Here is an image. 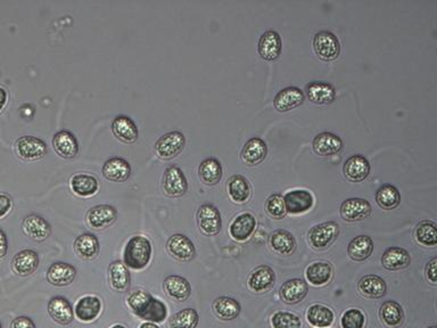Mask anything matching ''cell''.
Masks as SVG:
<instances>
[{
  "label": "cell",
  "instance_id": "6da1fadb",
  "mask_svg": "<svg viewBox=\"0 0 437 328\" xmlns=\"http://www.w3.org/2000/svg\"><path fill=\"white\" fill-rule=\"evenodd\" d=\"M127 305L137 317L149 323H162L168 316V309L163 302L155 299L148 292H132L127 299Z\"/></svg>",
  "mask_w": 437,
  "mask_h": 328
},
{
  "label": "cell",
  "instance_id": "7a4b0ae2",
  "mask_svg": "<svg viewBox=\"0 0 437 328\" xmlns=\"http://www.w3.org/2000/svg\"><path fill=\"white\" fill-rule=\"evenodd\" d=\"M151 240L142 235H136L128 240L123 252V262L134 270H142L151 261Z\"/></svg>",
  "mask_w": 437,
  "mask_h": 328
},
{
  "label": "cell",
  "instance_id": "3957f363",
  "mask_svg": "<svg viewBox=\"0 0 437 328\" xmlns=\"http://www.w3.org/2000/svg\"><path fill=\"white\" fill-rule=\"evenodd\" d=\"M185 144V135L182 131H168L162 135L155 142V153L160 159L171 160L182 152Z\"/></svg>",
  "mask_w": 437,
  "mask_h": 328
},
{
  "label": "cell",
  "instance_id": "277c9868",
  "mask_svg": "<svg viewBox=\"0 0 437 328\" xmlns=\"http://www.w3.org/2000/svg\"><path fill=\"white\" fill-rule=\"evenodd\" d=\"M313 48L316 54L325 62L335 61L340 56V40L330 31L316 32L313 38Z\"/></svg>",
  "mask_w": 437,
  "mask_h": 328
},
{
  "label": "cell",
  "instance_id": "5b68a950",
  "mask_svg": "<svg viewBox=\"0 0 437 328\" xmlns=\"http://www.w3.org/2000/svg\"><path fill=\"white\" fill-rule=\"evenodd\" d=\"M340 235V226L335 221L319 223L309 231V240L316 250H325L336 240Z\"/></svg>",
  "mask_w": 437,
  "mask_h": 328
},
{
  "label": "cell",
  "instance_id": "8992f818",
  "mask_svg": "<svg viewBox=\"0 0 437 328\" xmlns=\"http://www.w3.org/2000/svg\"><path fill=\"white\" fill-rule=\"evenodd\" d=\"M163 190L170 197H180L188 190V181L185 173L178 166H170L163 176Z\"/></svg>",
  "mask_w": 437,
  "mask_h": 328
},
{
  "label": "cell",
  "instance_id": "52a82bcc",
  "mask_svg": "<svg viewBox=\"0 0 437 328\" xmlns=\"http://www.w3.org/2000/svg\"><path fill=\"white\" fill-rule=\"evenodd\" d=\"M17 155L25 161L40 160L47 153V144L34 136H23L16 142Z\"/></svg>",
  "mask_w": 437,
  "mask_h": 328
},
{
  "label": "cell",
  "instance_id": "ba28073f",
  "mask_svg": "<svg viewBox=\"0 0 437 328\" xmlns=\"http://www.w3.org/2000/svg\"><path fill=\"white\" fill-rule=\"evenodd\" d=\"M118 219V211L110 204H99L89 209L87 223L95 230L106 229Z\"/></svg>",
  "mask_w": 437,
  "mask_h": 328
},
{
  "label": "cell",
  "instance_id": "9c48e42d",
  "mask_svg": "<svg viewBox=\"0 0 437 328\" xmlns=\"http://www.w3.org/2000/svg\"><path fill=\"white\" fill-rule=\"evenodd\" d=\"M166 250L175 260L190 261L195 257L196 249L192 240L182 234H173L166 242Z\"/></svg>",
  "mask_w": 437,
  "mask_h": 328
},
{
  "label": "cell",
  "instance_id": "30bf717a",
  "mask_svg": "<svg viewBox=\"0 0 437 328\" xmlns=\"http://www.w3.org/2000/svg\"><path fill=\"white\" fill-rule=\"evenodd\" d=\"M197 221L201 230L208 236L218 235L221 230V214L212 204H203L199 207L197 211Z\"/></svg>",
  "mask_w": 437,
  "mask_h": 328
},
{
  "label": "cell",
  "instance_id": "8fae6325",
  "mask_svg": "<svg viewBox=\"0 0 437 328\" xmlns=\"http://www.w3.org/2000/svg\"><path fill=\"white\" fill-rule=\"evenodd\" d=\"M371 204L364 199L352 197L340 204V217L349 223H355L366 219L371 214Z\"/></svg>",
  "mask_w": 437,
  "mask_h": 328
},
{
  "label": "cell",
  "instance_id": "7c38bea8",
  "mask_svg": "<svg viewBox=\"0 0 437 328\" xmlns=\"http://www.w3.org/2000/svg\"><path fill=\"white\" fill-rule=\"evenodd\" d=\"M282 49H283V42L277 31H266L260 38L258 51L264 61H277L282 55Z\"/></svg>",
  "mask_w": 437,
  "mask_h": 328
},
{
  "label": "cell",
  "instance_id": "4fadbf2b",
  "mask_svg": "<svg viewBox=\"0 0 437 328\" xmlns=\"http://www.w3.org/2000/svg\"><path fill=\"white\" fill-rule=\"evenodd\" d=\"M276 281V274L269 266H259L249 274L247 285L251 291L255 293H264L273 288Z\"/></svg>",
  "mask_w": 437,
  "mask_h": 328
},
{
  "label": "cell",
  "instance_id": "5bb4252c",
  "mask_svg": "<svg viewBox=\"0 0 437 328\" xmlns=\"http://www.w3.org/2000/svg\"><path fill=\"white\" fill-rule=\"evenodd\" d=\"M22 230L27 237H30L31 240L42 242L51 236V226L45 218L32 214L24 218Z\"/></svg>",
  "mask_w": 437,
  "mask_h": 328
},
{
  "label": "cell",
  "instance_id": "9a60e30c",
  "mask_svg": "<svg viewBox=\"0 0 437 328\" xmlns=\"http://www.w3.org/2000/svg\"><path fill=\"white\" fill-rule=\"evenodd\" d=\"M101 312V299L96 295H84L74 307V316L80 322L90 323L98 318Z\"/></svg>",
  "mask_w": 437,
  "mask_h": 328
},
{
  "label": "cell",
  "instance_id": "2e32d148",
  "mask_svg": "<svg viewBox=\"0 0 437 328\" xmlns=\"http://www.w3.org/2000/svg\"><path fill=\"white\" fill-rule=\"evenodd\" d=\"M47 310L51 318L60 325H68L73 322V307L64 297L51 298L48 302Z\"/></svg>",
  "mask_w": 437,
  "mask_h": 328
},
{
  "label": "cell",
  "instance_id": "e0dca14e",
  "mask_svg": "<svg viewBox=\"0 0 437 328\" xmlns=\"http://www.w3.org/2000/svg\"><path fill=\"white\" fill-rule=\"evenodd\" d=\"M305 101L304 92L297 87H287L280 90L273 99V105L280 113L292 111L302 105Z\"/></svg>",
  "mask_w": 437,
  "mask_h": 328
},
{
  "label": "cell",
  "instance_id": "ac0fdd59",
  "mask_svg": "<svg viewBox=\"0 0 437 328\" xmlns=\"http://www.w3.org/2000/svg\"><path fill=\"white\" fill-rule=\"evenodd\" d=\"M39 267V255L34 250H22L15 254L12 260V269L15 274L27 277Z\"/></svg>",
  "mask_w": 437,
  "mask_h": 328
},
{
  "label": "cell",
  "instance_id": "d6986e66",
  "mask_svg": "<svg viewBox=\"0 0 437 328\" xmlns=\"http://www.w3.org/2000/svg\"><path fill=\"white\" fill-rule=\"evenodd\" d=\"M343 173L351 183L364 181L370 173V163L362 155H352L345 161Z\"/></svg>",
  "mask_w": 437,
  "mask_h": 328
},
{
  "label": "cell",
  "instance_id": "ffe728a7",
  "mask_svg": "<svg viewBox=\"0 0 437 328\" xmlns=\"http://www.w3.org/2000/svg\"><path fill=\"white\" fill-rule=\"evenodd\" d=\"M101 173H103V176L110 181L123 183L130 177L132 166L127 160L114 156L104 163Z\"/></svg>",
  "mask_w": 437,
  "mask_h": 328
},
{
  "label": "cell",
  "instance_id": "44dd1931",
  "mask_svg": "<svg viewBox=\"0 0 437 328\" xmlns=\"http://www.w3.org/2000/svg\"><path fill=\"white\" fill-rule=\"evenodd\" d=\"M287 214H301L309 211L313 207L312 194L304 190L288 192L284 197Z\"/></svg>",
  "mask_w": 437,
  "mask_h": 328
},
{
  "label": "cell",
  "instance_id": "7402d4cb",
  "mask_svg": "<svg viewBox=\"0 0 437 328\" xmlns=\"http://www.w3.org/2000/svg\"><path fill=\"white\" fill-rule=\"evenodd\" d=\"M266 153H268V147H266V142L259 137H253L249 142H246L242 147L240 157L242 162L246 163L247 166H254L264 161Z\"/></svg>",
  "mask_w": 437,
  "mask_h": 328
},
{
  "label": "cell",
  "instance_id": "603a6c76",
  "mask_svg": "<svg viewBox=\"0 0 437 328\" xmlns=\"http://www.w3.org/2000/svg\"><path fill=\"white\" fill-rule=\"evenodd\" d=\"M77 276V269L66 262H55L48 268L47 279L51 285L63 288L73 283Z\"/></svg>",
  "mask_w": 437,
  "mask_h": 328
},
{
  "label": "cell",
  "instance_id": "cb8c5ba5",
  "mask_svg": "<svg viewBox=\"0 0 437 328\" xmlns=\"http://www.w3.org/2000/svg\"><path fill=\"white\" fill-rule=\"evenodd\" d=\"M312 147L318 155H334L343 149V140L332 132H321L313 139Z\"/></svg>",
  "mask_w": 437,
  "mask_h": 328
},
{
  "label": "cell",
  "instance_id": "d4e9b609",
  "mask_svg": "<svg viewBox=\"0 0 437 328\" xmlns=\"http://www.w3.org/2000/svg\"><path fill=\"white\" fill-rule=\"evenodd\" d=\"M108 277L112 290L118 293L128 291L132 284L130 273L125 262L121 260L113 261L108 267Z\"/></svg>",
  "mask_w": 437,
  "mask_h": 328
},
{
  "label": "cell",
  "instance_id": "484cf974",
  "mask_svg": "<svg viewBox=\"0 0 437 328\" xmlns=\"http://www.w3.org/2000/svg\"><path fill=\"white\" fill-rule=\"evenodd\" d=\"M309 292V286L299 278H292L285 281L279 290V295L287 305H296L305 298Z\"/></svg>",
  "mask_w": 437,
  "mask_h": 328
},
{
  "label": "cell",
  "instance_id": "4316f807",
  "mask_svg": "<svg viewBox=\"0 0 437 328\" xmlns=\"http://www.w3.org/2000/svg\"><path fill=\"white\" fill-rule=\"evenodd\" d=\"M163 288L170 298L178 302L188 300L192 294V286L189 281L179 275H171L165 278Z\"/></svg>",
  "mask_w": 437,
  "mask_h": 328
},
{
  "label": "cell",
  "instance_id": "83f0119b",
  "mask_svg": "<svg viewBox=\"0 0 437 328\" xmlns=\"http://www.w3.org/2000/svg\"><path fill=\"white\" fill-rule=\"evenodd\" d=\"M53 147L55 152L64 159H72L79 152L77 138L68 130H60L55 134L53 137Z\"/></svg>",
  "mask_w": 437,
  "mask_h": 328
},
{
  "label": "cell",
  "instance_id": "f1b7e54d",
  "mask_svg": "<svg viewBox=\"0 0 437 328\" xmlns=\"http://www.w3.org/2000/svg\"><path fill=\"white\" fill-rule=\"evenodd\" d=\"M256 227V219L253 214H239L235 219L232 220L229 233L234 240L244 242L249 240L252 236Z\"/></svg>",
  "mask_w": 437,
  "mask_h": 328
},
{
  "label": "cell",
  "instance_id": "f546056e",
  "mask_svg": "<svg viewBox=\"0 0 437 328\" xmlns=\"http://www.w3.org/2000/svg\"><path fill=\"white\" fill-rule=\"evenodd\" d=\"M111 129L115 137L122 142H134L138 138V128L135 121L127 115L115 116L112 121Z\"/></svg>",
  "mask_w": 437,
  "mask_h": 328
},
{
  "label": "cell",
  "instance_id": "4dcf8cb0",
  "mask_svg": "<svg viewBox=\"0 0 437 328\" xmlns=\"http://www.w3.org/2000/svg\"><path fill=\"white\" fill-rule=\"evenodd\" d=\"M228 194L235 203L244 204L252 197V187L249 179L242 175H234L228 181Z\"/></svg>",
  "mask_w": 437,
  "mask_h": 328
},
{
  "label": "cell",
  "instance_id": "1f68e13d",
  "mask_svg": "<svg viewBox=\"0 0 437 328\" xmlns=\"http://www.w3.org/2000/svg\"><path fill=\"white\" fill-rule=\"evenodd\" d=\"M411 264V257L403 247H392L384 252L382 264L387 270H400Z\"/></svg>",
  "mask_w": 437,
  "mask_h": 328
},
{
  "label": "cell",
  "instance_id": "d6a6232c",
  "mask_svg": "<svg viewBox=\"0 0 437 328\" xmlns=\"http://www.w3.org/2000/svg\"><path fill=\"white\" fill-rule=\"evenodd\" d=\"M74 251L84 260H92L99 253V240L94 234L84 233L74 240Z\"/></svg>",
  "mask_w": 437,
  "mask_h": 328
},
{
  "label": "cell",
  "instance_id": "836d02e7",
  "mask_svg": "<svg viewBox=\"0 0 437 328\" xmlns=\"http://www.w3.org/2000/svg\"><path fill=\"white\" fill-rule=\"evenodd\" d=\"M358 290L366 298L379 299L386 294V281L377 275H366L361 278Z\"/></svg>",
  "mask_w": 437,
  "mask_h": 328
},
{
  "label": "cell",
  "instance_id": "e575fe53",
  "mask_svg": "<svg viewBox=\"0 0 437 328\" xmlns=\"http://www.w3.org/2000/svg\"><path fill=\"white\" fill-rule=\"evenodd\" d=\"M306 92H308L310 101L314 104H318V105L330 104L336 97V90L333 86L327 84V82H311L306 87Z\"/></svg>",
  "mask_w": 437,
  "mask_h": 328
},
{
  "label": "cell",
  "instance_id": "d590c367",
  "mask_svg": "<svg viewBox=\"0 0 437 328\" xmlns=\"http://www.w3.org/2000/svg\"><path fill=\"white\" fill-rule=\"evenodd\" d=\"M270 247L280 255H290L296 250L295 237L288 230H275L269 238Z\"/></svg>",
  "mask_w": 437,
  "mask_h": 328
},
{
  "label": "cell",
  "instance_id": "8d00e7d4",
  "mask_svg": "<svg viewBox=\"0 0 437 328\" xmlns=\"http://www.w3.org/2000/svg\"><path fill=\"white\" fill-rule=\"evenodd\" d=\"M72 190L77 197H90L97 193L99 183L96 177L88 173H77L70 180Z\"/></svg>",
  "mask_w": 437,
  "mask_h": 328
},
{
  "label": "cell",
  "instance_id": "74e56055",
  "mask_svg": "<svg viewBox=\"0 0 437 328\" xmlns=\"http://www.w3.org/2000/svg\"><path fill=\"white\" fill-rule=\"evenodd\" d=\"M221 163L216 157H209L203 161L199 166V177L203 184L208 186H214L222 178Z\"/></svg>",
  "mask_w": 437,
  "mask_h": 328
},
{
  "label": "cell",
  "instance_id": "f35d334b",
  "mask_svg": "<svg viewBox=\"0 0 437 328\" xmlns=\"http://www.w3.org/2000/svg\"><path fill=\"white\" fill-rule=\"evenodd\" d=\"M212 309L214 315L222 320H234L238 317L242 310L239 302L228 297L216 299L213 302Z\"/></svg>",
  "mask_w": 437,
  "mask_h": 328
},
{
  "label": "cell",
  "instance_id": "ab89813d",
  "mask_svg": "<svg viewBox=\"0 0 437 328\" xmlns=\"http://www.w3.org/2000/svg\"><path fill=\"white\" fill-rule=\"evenodd\" d=\"M379 316L387 327H400L404 322L403 308L395 301L384 302L380 307Z\"/></svg>",
  "mask_w": 437,
  "mask_h": 328
},
{
  "label": "cell",
  "instance_id": "60d3db41",
  "mask_svg": "<svg viewBox=\"0 0 437 328\" xmlns=\"http://www.w3.org/2000/svg\"><path fill=\"white\" fill-rule=\"evenodd\" d=\"M373 242L369 236L360 235L351 240L347 247L349 257L354 261H364L373 254Z\"/></svg>",
  "mask_w": 437,
  "mask_h": 328
},
{
  "label": "cell",
  "instance_id": "b9f144b4",
  "mask_svg": "<svg viewBox=\"0 0 437 328\" xmlns=\"http://www.w3.org/2000/svg\"><path fill=\"white\" fill-rule=\"evenodd\" d=\"M306 278L314 286H323L333 277V268L328 262H314L306 268Z\"/></svg>",
  "mask_w": 437,
  "mask_h": 328
},
{
  "label": "cell",
  "instance_id": "7bdbcfd3",
  "mask_svg": "<svg viewBox=\"0 0 437 328\" xmlns=\"http://www.w3.org/2000/svg\"><path fill=\"white\" fill-rule=\"evenodd\" d=\"M376 202L383 210H393L401 203V194L397 187L385 184L377 190Z\"/></svg>",
  "mask_w": 437,
  "mask_h": 328
},
{
  "label": "cell",
  "instance_id": "ee69618b",
  "mask_svg": "<svg viewBox=\"0 0 437 328\" xmlns=\"http://www.w3.org/2000/svg\"><path fill=\"white\" fill-rule=\"evenodd\" d=\"M414 238L423 247H436L437 226L434 221L424 220L416 226Z\"/></svg>",
  "mask_w": 437,
  "mask_h": 328
},
{
  "label": "cell",
  "instance_id": "f6af8a7d",
  "mask_svg": "<svg viewBox=\"0 0 437 328\" xmlns=\"http://www.w3.org/2000/svg\"><path fill=\"white\" fill-rule=\"evenodd\" d=\"M306 318L311 325L318 328L329 327L334 322V314L325 305H313L306 314Z\"/></svg>",
  "mask_w": 437,
  "mask_h": 328
},
{
  "label": "cell",
  "instance_id": "bcb514c9",
  "mask_svg": "<svg viewBox=\"0 0 437 328\" xmlns=\"http://www.w3.org/2000/svg\"><path fill=\"white\" fill-rule=\"evenodd\" d=\"M199 323V312L195 309L186 308L172 316L168 326L170 328H196Z\"/></svg>",
  "mask_w": 437,
  "mask_h": 328
},
{
  "label": "cell",
  "instance_id": "7dc6e473",
  "mask_svg": "<svg viewBox=\"0 0 437 328\" xmlns=\"http://www.w3.org/2000/svg\"><path fill=\"white\" fill-rule=\"evenodd\" d=\"M266 210L273 219H283L286 217L287 211L285 201L282 194H273L266 202Z\"/></svg>",
  "mask_w": 437,
  "mask_h": 328
},
{
  "label": "cell",
  "instance_id": "c3c4849f",
  "mask_svg": "<svg viewBox=\"0 0 437 328\" xmlns=\"http://www.w3.org/2000/svg\"><path fill=\"white\" fill-rule=\"evenodd\" d=\"M271 324L273 328H301L302 323L299 316L290 312H278L273 316Z\"/></svg>",
  "mask_w": 437,
  "mask_h": 328
},
{
  "label": "cell",
  "instance_id": "681fc988",
  "mask_svg": "<svg viewBox=\"0 0 437 328\" xmlns=\"http://www.w3.org/2000/svg\"><path fill=\"white\" fill-rule=\"evenodd\" d=\"M366 317L359 309H349L340 319L342 328H364Z\"/></svg>",
  "mask_w": 437,
  "mask_h": 328
},
{
  "label": "cell",
  "instance_id": "f907efd6",
  "mask_svg": "<svg viewBox=\"0 0 437 328\" xmlns=\"http://www.w3.org/2000/svg\"><path fill=\"white\" fill-rule=\"evenodd\" d=\"M425 273H426V276H427L428 281L433 283V284H436L437 283V259L436 257H433L432 260L428 261L427 264H426V268H425Z\"/></svg>",
  "mask_w": 437,
  "mask_h": 328
},
{
  "label": "cell",
  "instance_id": "816d5d0a",
  "mask_svg": "<svg viewBox=\"0 0 437 328\" xmlns=\"http://www.w3.org/2000/svg\"><path fill=\"white\" fill-rule=\"evenodd\" d=\"M13 207L12 197L7 194H0V218L5 217Z\"/></svg>",
  "mask_w": 437,
  "mask_h": 328
},
{
  "label": "cell",
  "instance_id": "f5cc1de1",
  "mask_svg": "<svg viewBox=\"0 0 437 328\" xmlns=\"http://www.w3.org/2000/svg\"><path fill=\"white\" fill-rule=\"evenodd\" d=\"M10 328H37L36 324H34L32 319L25 316H21L17 318L14 319L12 324H10Z\"/></svg>",
  "mask_w": 437,
  "mask_h": 328
},
{
  "label": "cell",
  "instance_id": "db71d44e",
  "mask_svg": "<svg viewBox=\"0 0 437 328\" xmlns=\"http://www.w3.org/2000/svg\"><path fill=\"white\" fill-rule=\"evenodd\" d=\"M8 251V240H7L6 234L3 230L0 229V257L6 255Z\"/></svg>",
  "mask_w": 437,
  "mask_h": 328
},
{
  "label": "cell",
  "instance_id": "11a10c76",
  "mask_svg": "<svg viewBox=\"0 0 437 328\" xmlns=\"http://www.w3.org/2000/svg\"><path fill=\"white\" fill-rule=\"evenodd\" d=\"M7 103V92L3 87H0V111L5 108Z\"/></svg>",
  "mask_w": 437,
  "mask_h": 328
},
{
  "label": "cell",
  "instance_id": "9f6ffc18",
  "mask_svg": "<svg viewBox=\"0 0 437 328\" xmlns=\"http://www.w3.org/2000/svg\"><path fill=\"white\" fill-rule=\"evenodd\" d=\"M139 328H160V326L156 325L155 323H142V325L139 326Z\"/></svg>",
  "mask_w": 437,
  "mask_h": 328
},
{
  "label": "cell",
  "instance_id": "6f0895ef",
  "mask_svg": "<svg viewBox=\"0 0 437 328\" xmlns=\"http://www.w3.org/2000/svg\"><path fill=\"white\" fill-rule=\"evenodd\" d=\"M111 328H127L125 326L121 325V324H116V325L112 326Z\"/></svg>",
  "mask_w": 437,
  "mask_h": 328
},
{
  "label": "cell",
  "instance_id": "680465c9",
  "mask_svg": "<svg viewBox=\"0 0 437 328\" xmlns=\"http://www.w3.org/2000/svg\"><path fill=\"white\" fill-rule=\"evenodd\" d=\"M429 328H437L436 326H432V327Z\"/></svg>",
  "mask_w": 437,
  "mask_h": 328
},
{
  "label": "cell",
  "instance_id": "91938a15",
  "mask_svg": "<svg viewBox=\"0 0 437 328\" xmlns=\"http://www.w3.org/2000/svg\"><path fill=\"white\" fill-rule=\"evenodd\" d=\"M0 328H1V324H0Z\"/></svg>",
  "mask_w": 437,
  "mask_h": 328
}]
</instances>
